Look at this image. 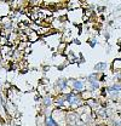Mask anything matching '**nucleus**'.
<instances>
[{"mask_svg":"<svg viewBox=\"0 0 121 126\" xmlns=\"http://www.w3.org/2000/svg\"><path fill=\"white\" fill-rule=\"evenodd\" d=\"M74 89L75 90H82L84 89V84L81 81H75L74 82Z\"/></svg>","mask_w":121,"mask_h":126,"instance_id":"obj_1","label":"nucleus"},{"mask_svg":"<svg viewBox=\"0 0 121 126\" xmlns=\"http://www.w3.org/2000/svg\"><path fill=\"white\" fill-rule=\"evenodd\" d=\"M104 68H106L104 63H99V65H96V69H104Z\"/></svg>","mask_w":121,"mask_h":126,"instance_id":"obj_2","label":"nucleus"},{"mask_svg":"<svg viewBox=\"0 0 121 126\" xmlns=\"http://www.w3.org/2000/svg\"><path fill=\"white\" fill-rule=\"evenodd\" d=\"M47 125L48 126H56V124L52 121V119H47Z\"/></svg>","mask_w":121,"mask_h":126,"instance_id":"obj_3","label":"nucleus"}]
</instances>
